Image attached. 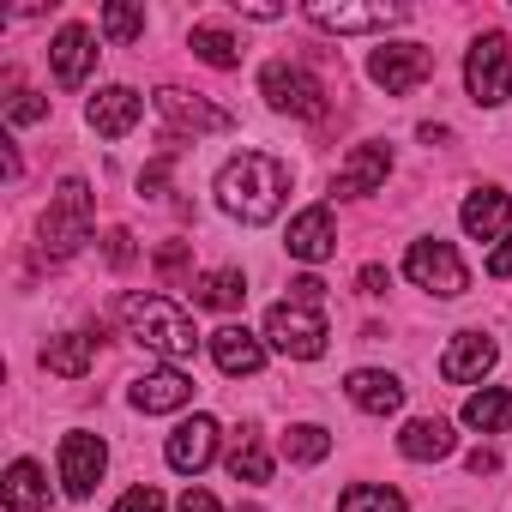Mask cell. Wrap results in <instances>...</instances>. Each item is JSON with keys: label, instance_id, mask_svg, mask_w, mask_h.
<instances>
[{"label": "cell", "instance_id": "6da1fadb", "mask_svg": "<svg viewBox=\"0 0 512 512\" xmlns=\"http://www.w3.org/2000/svg\"><path fill=\"white\" fill-rule=\"evenodd\" d=\"M284 193H290V169L266 151H241L217 169V205L241 223H272L284 211Z\"/></svg>", "mask_w": 512, "mask_h": 512}, {"label": "cell", "instance_id": "7a4b0ae2", "mask_svg": "<svg viewBox=\"0 0 512 512\" xmlns=\"http://www.w3.org/2000/svg\"><path fill=\"white\" fill-rule=\"evenodd\" d=\"M121 320H127V338L145 344V350L163 356V362H181V356L199 350V326H193V314L175 308L169 296H127V302H121Z\"/></svg>", "mask_w": 512, "mask_h": 512}, {"label": "cell", "instance_id": "3957f363", "mask_svg": "<svg viewBox=\"0 0 512 512\" xmlns=\"http://www.w3.org/2000/svg\"><path fill=\"white\" fill-rule=\"evenodd\" d=\"M326 338H332V326H326L320 302H296V296H284V302L266 314V344H272L278 356H290V362H314V356H326Z\"/></svg>", "mask_w": 512, "mask_h": 512}, {"label": "cell", "instance_id": "277c9868", "mask_svg": "<svg viewBox=\"0 0 512 512\" xmlns=\"http://www.w3.org/2000/svg\"><path fill=\"white\" fill-rule=\"evenodd\" d=\"M91 241V181L67 175L43 211V253L49 260H67V253H79Z\"/></svg>", "mask_w": 512, "mask_h": 512}, {"label": "cell", "instance_id": "5b68a950", "mask_svg": "<svg viewBox=\"0 0 512 512\" xmlns=\"http://www.w3.org/2000/svg\"><path fill=\"white\" fill-rule=\"evenodd\" d=\"M464 91L482 103V109H500L512 97V43L500 31H482L464 55Z\"/></svg>", "mask_w": 512, "mask_h": 512}, {"label": "cell", "instance_id": "8992f818", "mask_svg": "<svg viewBox=\"0 0 512 512\" xmlns=\"http://www.w3.org/2000/svg\"><path fill=\"white\" fill-rule=\"evenodd\" d=\"M404 278H410L416 290L440 296V302H452V296L470 290V272H464V260H458V247H452V241H434V235H428V241H410Z\"/></svg>", "mask_w": 512, "mask_h": 512}, {"label": "cell", "instance_id": "52a82bcc", "mask_svg": "<svg viewBox=\"0 0 512 512\" xmlns=\"http://www.w3.org/2000/svg\"><path fill=\"white\" fill-rule=\"evenodd\" d=\"M260 97H266L278 115H296V121H320V115H326L320 79H314L308 67H296V61H272V67L260 73Z\"/></svg>", "mask_w": 512, "mask_h": 512}, {"label": "cell", "instance_id": "ba28073f", "mask_svg": "<svg viewBox=\"0 0 512 512\" xmlns=\"http://www.w3.org/2000/svg\"><path fill=\"white\" fill-rule=\"evenodd\" d=\"M428 73H434V49H428V43H386V49L368 55V79H374L386 97L416 91Z\"/></svg>", "mask_w": 512, "mask_h": 512}, {"label": "cell", "instance_id": "9c48e42d", "mask_svg": "<svg viewBox=\"0 0 512 512\" xmlns=\"http://www.w3.org/2000/svg\"><path fill=\"white\" fill-rule=\"evenodd\" d=\"M157 115L175 127V133H229L235 127V115L229 109H217V103H205L199 91H181V85H163L157 91Z\"/></svg>", "mask_w": 512, "mask_h": 512}, {"label": "cell", "instance_id": "30bf717a", "mask_svg": "<svg viewBox=\"0 0 512 512\" xmlns=\"http://www.w3.org/2000/svg\"><path fill=\"white\" fill-rule=\"evenodd\" d=\"M103 470H109V446L97 434H67L61 440V488L73 500H91L97 482H103Z\"/></svg>", "mask_w": 512, "mask_h": 512}, {"label": "cell", "instance_id": "8fae6325", "mask_svg": "<svg viewBox=\"0 0 512 512\" xmlns=\"http://www.w3.org/2000/svg\"><path fill=\"white\" fill-rule=\"evenodd\" d=\"M410 19V7H332V0H314L308 7V25H320V31H338V37H356V31H392V25H404Z\"/></svg>", "mask_w": 512, "mask_h": 512}, {"label": "cell", "instance_id": "7c38bea8", "mask_svg": "<svg viewBox=\"0 0 512 512\" xmlns=\"http://www.w3.org/2000/svg\"><path fill=\"white\" fill-rule=\"evenodd\" d=\"M290 253H296L302 266L332 260V253H338V217H332V205H308V211L290 217Z\"/></svg>", "mask_w": 512, "mask_h": 512}, {"label": "cell", "instance_id": "4fadbf2b", "mask_svg": "<svg viewBox=\"0 0 512 512\" xmlns=\"http://www.w3.org/2000/svg\"><path fill=\"white\" fill-rule=\"evenodd\" d=\"M139 115H145V97H139L133 85H103V91L85 103V121H91V133H103V139L133 133V127H139Z\"/></svg>", "mask_w": 512, "mask_h": 512}, {"label": "cell", "instance_id": "5bb4252c", "mask_svg": "<svg viewBox=\"0 0 512 512\" xmlns=\"http://www.w3.org/2000/svg\"><path fill=\"white\" fill-rule=\"evenodd\" d=\"M386 175H392V151H386V145H356V151L344 157L332 193H338V199H368V193L386 187Z\"/></svg>", "mask_w": 512, "mask_h": 512}, {"label": "cell", "instance_id": "9a60e30c", "mask_svg": "<svg viewBox=\"0 0 512 512\" xmlns=\"http://www.w3.org/2000/svg\"><path fill=\"white\" fill-rule=\"evenodd\" d=\"M163 458H169V470H181V476H199V470L217 458V422H211V416H193V422H181V428L169 434Z\"/></svg>", "mask_w": 512, "mask_h": 512}, {"label": "cell", "instance_id": "2e32d148", "mask_svg": "<svg viewBox=\"0 0 512 512\" xmlns=\"http://www.w3.org/2000/svg\"><path fill=\"white\" fill-rule=\"evenodd\" d=\"M205 344H211V362H217L223 374H235V380H241V374H260V368H266V344L253 338L247 326H217Z\"/></svg>", "mask_w": 512, "mask_h": 512}, {"label": "cell", "instance_id": "e0dca14e", "mask_svg": "<svg viewBox=\"0 0 512 512\" xmlns=\"http://www.w3.org/2000/svg\"><path fill=\"white\" fill-rule=\"evenodd\" d=\"M49 67H55V79H61L67 91L85 85L91 67H97V37H91L85 25H61V37H55V49H49Z\"/></svg>", "mask_w": 512, "mask_h": 512}, {"label": "cell", "instance_id": "ac0fdd59", "mask_svg": "<svg viewBox=\"0 0 512 512\" xmlns=\"http://www.w3.org/2000/svg\"><path fill=\"white\" fill-rule=\"evenodd\" d=\"M187 398H193V380L181 368H151V374L133 380V410H145V416H169Z\"/></svg>", "mask_w": 512, "mask_h": 512}, {"label": "cell", "instance_id": "d6986e66", "mask_svg": "<svg viewBox=\"0 0 512 512\" xmlns=\"http://www.w3.org/2000/svg\"><path fill=\"white\" fill-rule=\"evenodd\" d=\"M344 392H350V404L368 410V416H398V410H404V380H398V374H380V368H356V374L344 380Z\"/></svg>", "mask_w": 512, "mask_h": 512}, {"label": "cell", "instance_id": "ffe728a7", "mask_svg": "<svg viewBox=\"0 0 512 512\" xmlns=\"http://www.w3.org/2000/svg\"><path fill=\"white\" fill-rule=\"evenodd\" d=\"M506 217H512V199H506L500 187H476V193L464 199V211H458V223H464L470 241H500Z\"/></svg>", "mask_w": 512, "mask_h": 512}, {"label": "cell", "instance_id": "44dd1931", "mask_svg": "<svg viewBox=\"0 0 512 512\" xmlns=\"http://www.w3.org/2000/svg\"><path fill=\"white\" fill-rule=\"evenodd\" d=\"M494 368V344L482 338V332H458L452 344H446V356H440V374L452 380V386H470V380H482Z\"/></svg>", "mask_w": 512, "mask_h": 512}, {"label": "cell", "instance_id": "7402d4cb", "mask_svg": "<svg viewBox=\"0 0 512 512\" xmlns=\"http://www.w3.org/2000/svg\"><path fill=\"white\" fill-rule=\"evenodd\" d=\"M91 362H97V338H91V332H61V338L43 344V368L61 374V380L91 374Z\"/></svg>", "mask_w": 512, "mask_h": 512}, {"label": "cell", "instance_id": "603a6c76", "mask_svg": "<svg viewBox=\"0 0 512 512\" xmlns=\"http://www.w3.org/2000/svg\"><path fill=\"white\" fill-rule=\"evenodd\" d=\"M398 452H404V458H416V464L446 458V452H452V422H446V416H416V422H404Z\"/></svg>", "mask_w": 512, "mask_h": 512}, {"label": "cell", "instance_id": "cb8c5ba5", "mask_svg": "<svg viewBox=\"0 0 512 512\" xmlns=\"http://www.w3.org/2000/svg\"><path fill=\"white\" fill-rule=\"evenodd\" d=\"M247 302V278L235 266H217L205 278H193V308H217V314H235Z\"/></svg>", "mask_w": 512, "mask_h": 512}, {"label": "cell", "instance_id": "d4e9b609", "mask_svg": "<svg viewBox=\"0 0 512 512\" xmlns=\"http://www.w3.org/2000/svg\"><path fill=\"white\" fill-rule=\"evenodd\" d=\"M464 422H470L476 434H506V428H512V392H506V386L470 392V398H464Z\"/></svg>", "mask_w": 512, "mask_h": 512}, {"label": "cell", "instance_id": "484cf974", "mask_svg": "<svg viewBox=\"0 0 512 512\" xmlns=\"http://www.w3.org/2000/svg\"><path fill=\"white\" fill-rule=\"evenodd\" d=\"M0 494H7V506H13V512H37V506H49V482H43V464L19 458V464L7 470V482H0Z\"/></svg>", "mask_w": 512, "mask_h": 512}, {"label": "cell", "instance_id": "4316f807", "mask_svg": "<svg viewBox=\"0 0 512 512\" xmlns=\"http://www.w3.org/2000/svg\"><path fill=\"white\" fill-rule=\"evenodd\" d=\"M187 49L205 61V67H217V73H229V67H241V43L229 37V31H217V25H193V37H187Z\"/></svg>", "mask_w": 512, "mask_h": 512}, {"label": "cell", "instance_id": "83f0119b", "mask_svg": "<svg viewBox=\"0 0 512 512\" xmlns=\"http://www.w3.org/2000/svg\"><path fill=\"white\" fill-rule=\"evenodd\" d=\"M229 476H235V482H272V452L253 440V434H241V440L229 446Z\"/></svg>", "mask_w": 512, "mask_h": 512}, {"label": "cell", "instance_id": "f1b7e54d", "mask_svg": "<svg viewBox=\"0 0 512 512\" xmlns=\"http://www.w3.org/2000/svg\"><path fill=\"white\" fill-rule=\"evenodd\" d=\"M338 512H404V494L386 482H356L338 494Z\"/></svg>", "mask_w": 512, "mask_h": 512}, {"label": "cell", "instance_id": "f546056e", "mask_svg": "<svg viewBox=\"0 0 512 512\" xmlns=\"http://www.w3.org/2000/svg\"><path fill=\"white\" fill-rule=\"evenodd\" d=\"M326 452H332V434H326L320 422H296V428L284 434V458H290V464H320Z\"/></svg>", "mask_w": 512, "mask_h": 512}, {"label": "cell", "instance_id": "4dcf8cb0", "mask_svg": "<svg viewBox=\"0 0 512 512\" xmlns=\"http://www.w3.org/2000/svg\"><path fill=\"white\" fill-rule=\"evenodd\" d=\"M145 31V7H133V0H109L103 7V37L109 43H133Z\"/></svg>", "mask_w": 512, "mask_h": 512}, {"label": "cell", "instance_id": "1f68e13d", "mask_svg": "<svg viewBox=\"0 0 512 512\" xmlns=\"http://www.w3.org/2000/svg\"><path fill=\"white\" fill-rule=\"evenodd\" d=\"M43 115H49V103H43L37 91L13 85V97H7V121H13V127H31V121H43Z\"/></svg>", "mask_w": 512, "mask_h": 512}, {"label": "cell", "instance_id": "d6a6232c", "mask_svg": "<svg viewBox=\"0 0 512 512\" xmlns=\"http://www.w3.org/2000/svg\"><path fill=\"white\" fill-rule=\"evenodd\" d=\"M115 512H163V494H157L151 482H139V488H127V494L115 500Z\"/></svg>", "mask_w": 512, "mask_h": 512}, {"label": "cell", "instance_id": "836d02e7", "mask_svg": "<svg viewBox=\"0 0 512 512\" xmlns=\"http://www.w3.org/2000/svg\"><path fill=\"white\" fill-rule=\"evenodd\" d=\"M157 272H163V278H181V272H187V241H169V247L157 253Z\"/></svg>", "mask_w": 512, "mask_h": 512}, {"label": "cell", "instance_id": "e575fe53", "mask_svg": "<svg viewBox=\"0 0 512 512\" xmlns=\"http://www.w3.org/2000/svg\"><path fill=\"white\" fill-rule=\"evenodd\" d=\"M103 253H109V266H127V260H133V235H127V229H109V235H103Z\"/></svg>", "mask_w": 512, "mask_h": 512}, {"label": "cell", "instance_id": "d590c367", "mask_svg": "<svg viewBox=\"0 0 512 512\" xmlns=\"http://www.w3.org/2000/svg\"><path fill=\"white\" fill-rule=\"evenodd\" d=\"M175 512H217V494H205V488H187V494L175 500Z\"/></svg>", "mask_w": 512, "mask_h": 512}, {"label": "cell", "instance_id": "8d00e7d4", "mask_svg": "<svg viewBox=\"0 0 512 512\" xmlns=\"http://www.w3.org/2000/svg\"><path fill=\"white\" fill-rule=\"evenodd\" d=\"M488 278H512V235L488 253Z\"/></svg>", "mask_w": 512, "mask_h": 512}, {"label": "cell", "instance_id": "74e56055", "mask_svg": "<svg viewBox=\"0 0 512 512\" xmlns=\"http://www.w3.org/2000/svg\"><path fill=\"white\" fill-rule=\"evenodd\" d=\"M362 296H386V266H362Z\"/></svg>", "mask_w": 512, "mask_h": 512}, {"label": "cell", "instance_id": "f35d334b", "mask_svg": "<svg viewBox=\"0 0 512 512\" xmlns=\"http://www.w3.org/2000/svg\"><path fill=\"white\" fill-rule=\"evenodd\" d=\"M470 470H476V476H494V470H500V458H494L488 446H476V452H470Z\"/></svg>", "mask_w": 512, "mask_h": 512}]
</instances>
